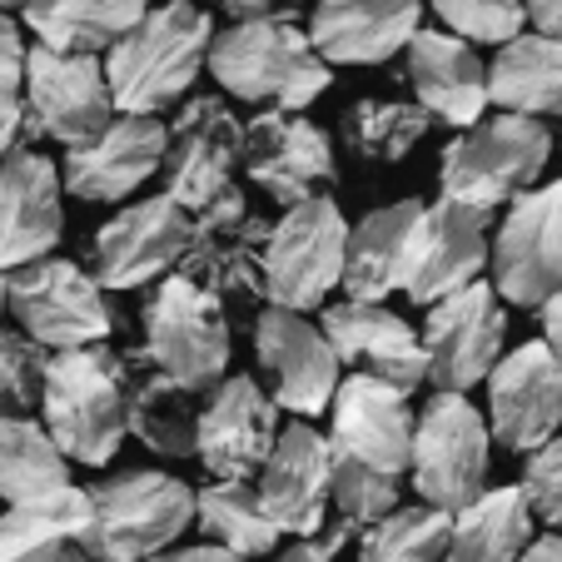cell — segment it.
I'll return each instance as SVG.
<instances>
[{
	"label": "cell",
	"mask_w": 562,
	"mask_h": 562,
	"mask_svg": "<svg viewBox=\"0 0 562 562\" xmlns=\"http://www.w3.org/2000/svg\"><path fill=\"white\" fill-rule=\"evenodd\" d=\"M210 75L220 80L224 100L234 95L239 105L279 110V115H304L334 80L308 31L294 25V11L220 31L210 45Z\"/></svg>",
	"instance_id": "1"
},
{
	"label": "cell",
	"mask_w": 562,
	"mask_h": 562,
	"mask_svg": "<svg viewBox=\"0 0 562 562\" xmlns=\"http://www.w3.org/2000/svg\"><path fill=\"white\" fill-rule=\"evenodd\" d=\"M210 11L184 5V0L155 5L105 60L115 110L159 120V110H170L180 95H190V86L200 80V65H210Z\"/></svg>",
	"instance_id": "2"
},
{
	"label": "cell",
	"mask_w": 562,
	"mask_h": 562,
	"mask_svg": "<svg viewBox=\"0 0 562 562\" xmlns=\"http://www.w3.org/2000/svg\"><path fill=\"white\" fill-rule=\"evenodd\" d=\"M125 393H130V359L125 349H70L50 359L45 379V434L55 438L70 463L105 468L120 453V438L130 434L125 424Z\"/></svg>",
	"instance_id": "3"
},
{
	"label": "cell",
	"mask_w": 562,
	"mask_h": 562,
	"mask_svg": "<svg viewBox=\"0 0 562 562\" xmlns=\"http://www.w3.org/2000/svg\"><path fill=\"white\" fill-rule=\"evenodd\" d=\"M200 518V493L159 468H130L90 488V532L80 548L95 562H155Z\"/></svg>",
	"instance_id": "4"
},
{
	"label": "cell",
	"mask_w": 562,
	"mask_h": 562,
	"mask_svg": "<svg viewBox=\"0 0 562 562\" xmlns=\"http://www.w3.org/2000/svg\"><path fill=\"white\" fill-rule=\"evenodd\" d=\"M548 155H552V135L542 120H522V115L483 120V125L463 130L443 149V165H438L443 200L493 214L498 204H513L538 190Z\"/></svg>",
	"instance_id": "5"
},
{
	"label": "cell",
	"mask_w": 562,
	"mask_h": 562,
	"mask_svg": "<svg viewBox=\"0 0 562 562\" xmlns=\"http://www.w3.org/2000/svg\"><path fill=\"white\" fill-rule=\"evenodd\" d=\"M229 314L214 294L170 274L145 304V359L190 393H214L229 379Z\"/></svg>",
	"instance_id": "6"
},
{
	"label": "cell",
	"mask_w": 562,
	"mask_h": 562,
	"mask_svg": "<svg viewBox=\"0 0 562 562\" xmlns=\"http://www.w3.org/2000/svg\"><path fill=\"white\" fill-rule=\"evenodd\" d=\"M493 428L483 424L463 393H434L418 414L414 438V488L428 508L438 513H463L488 493V468H493Z\"/></svg>",
	"instance_id": "7"
},
{
	"label": "cell",
	"mask_w": 562,
	"mask_h": 562,
	"mask_svg": "<svg viewBox=\"0 0 562 562\" xmlns=\"http://www.w3.org/2000/svg\"><path fill=\"white\" fill-rule=\"evenodd\" d=\"M349 224L329 194L279 214L265 249V299L269 308L308 314L324 304V294L344 289V265H349Z\"/></svg>",
	"instance_id": "8"
},
{
	"label": "cell",
	"mask_w": 562,
	"mask_h": 562,
	"mask_svg": "<svg viewBox=\"0 0 562 562\" xmlns=\"http://www.w3.org/2000/svg\"><path fill=\"white\" fill-rule=\"evenodd\" d=\"M11 318L15 329L31 334L50 353L95 349L115 334V314L105 304V289L95 274L70 259H41L31 269H15L11 279Z\"/></svg>",
	"instance_id": "9"
},
{
	"label": "cell",
	"mask_w": 562,
	"mask_h": 562,
	"mask_svg": "<svg viewBox=\"0 0 562 562\" xmlns=\"http://www.w3.org/2000/svg\"><path fill=\"white\" fill-rule=\"evenodd\" d=\"M274 224H265L259 214H249L245 194L234 184L224 200H214L210 210L194 214V239L184 249L180 269L190 284H200L204 294H214L220 304L255 308L265 299V249Z\"/></svg>",
	"instance_id": "10"
},
{
	"label": "cell",
	"mask_w": 562,
	"mask_h": 562,
	"mask_svg": "<svg viewBox=\"0 0 562 562\" xmlns=\"http://www.w3.org/2000/svg\"><path fill=\"white\" fill-rule=\"evenodd\" d=\"M245 159V125L224 95H194L170 125L165 149V194L180 210L200 214L234 190V170Z\"/></svg>",
	"instance_id": "11"
},
{
	"label": "cell",
	"mask_w": 562,
	"mask_h": 562,
	"mask_svg": "<svg viewBox=\"0 0 562 562\" xmlns=\"http://www.w3.org/2000/svg\"><path fill=\"white\" fill-rule=\"evenodd\" d=\"M493 289L518 308L562 294V184H538L508 204L493 239Z\"/></svg>",
	"instance_id": "12"
},
{
	"label": "cell",
	"mask_w": 562,
	"mask_h": 562,
	"mask_svg": "<svg viewBox=\"0 0 562 562\" xmlns=\"http://www.w3.org/2000/svg\"><path fill=\"white\" fill-rule=\"evenodd\" d=\"M503 344H508V308H503L493 284H473L463 294L434 304L424 324L434 389L468 393L477 383H488L493 369L503 363Z\"/></svg>",
	"instance_id": "13"
},
{
	"label": "cell",
	"mask_w": 562,
	"mask_h": 562,
	"mask_svg": "<svg viewBox=\"0 0 562 562\" xmlns=\"http://www.w3.org/2000/svg\"><path fill=\"white\" fill-rule=\"evenodd\" d=\"M25 115H31L35 135L60 139L65 149L95 145L120 120L105 60H75V55H55L35 45L31 80H25Z\"/></svg>",
	"instance_id": "14"
},
{
	"label": "cell",
	"mask_w": 562,
	"mask_h": 562,
	"mask_svg": "<svg viewBox=\"0 0 562 562\" xmlns=\"http://www.w3.org/2000/svg\"><path fill=\"white\" fill-rule=\"evenodd\" d=\"M493 214L463 210V204H428L414 229V245L404 259V294L414 304L434 308L463 289L483 284V265H493Z\"/></svg>",
	"instance_id": "15"
},
{
	"label": "cell",
	"mask_w": 562,
	"mask_h": 562,
	"mask_svg": "<svg viewBox=\"0 0 562 562\" xmlns=\"http://www.w3.org/2000/svg\"><path fill=\"white\" fill-rule=\"evenodd\" d=\"M190 239L194 214L180 210L170 194H155L100 224L95 245H90V274L100 289H139L165 269H180Z\"/></svg>",
	"instance_id": "16"
},
{
	"label": "cell",
	"mask_w": 562,
	"mask_h": 562,
	"mask_svg": "<svg viewBox=\"0 0 562 562\" xmlns=\"http://www.w3.org/2000/svg\"><path fill=\"white\" fill-rule=\"evenodd\" d=\"M255 353L259 369L269 373L279 408H289L299 418L334 408V398L344 389V363L318 324H308L304 314H289V308H265L255 318Z\"/></svg>",
	"instance_id": "17"
},
{
	"label": "cell",
	"mask_w": 562,
	"mask_h": 562,
	"mask_svg": "<svg viewBox=\"0 0 562 562\" xmlns=\"http://www.w3.org/2000/svg\"><path fill=\"white\" fill-rule=\"evenodd\" d=\"M245 175L269 194L274 204L318 200L324 184L339 180L329 135L304 115H279V110H259L245 125Z\"/></svg>",
	"instance_id": "18"
},
{
	"label": "cell",
	"mask_w": 562,
	"mask_h": 562,
	"mask_svg": "<svg viewBox=\"0 0 562 562\" xmlns=\"http://www.w3.org/2000/svg\"><path fill=\"white\" fill-rule=\"evenodd\" d=\"M274 398L249 373H229L204 398L200 414V463L214 473V483H249L265 473L269 453L279 443Z\"/></svg>",
	"instance_id": "19"
},
{
	"label": "cell",
	"mask_w": 562,
	"mask_h": 562,
	"mask_svg": "<svg viewBox=\"0 0 562 562\" xmlns=\"http://www.w3.org/2000/svg\"><path fill=\"white\" fill-rule=\"evenodd\" d=\"M488 428L513 453H538L562 428V363L542 339L503 353L488 379Z\"/></svg>",
	"instance_id": "20"
},
{
	"label": "cell",
	"mask_w": 562,
	"mask_h": 562,
	"mask_svg": "<svg viewBox=\"0 0 562 562\" xmlns=\"http://www.w3.org/2000/svg\"><path fill=\"white\" fill-rule=\"evenodd\" d=\"M334 428L329 443L339 458H353L363 468H379L389 477H404L414 468V438H418V414L408 408V393L393 383L349 373L329 408Z\"/></svg>",
	"instance_id": "21"
},
{
	"label": "cell",
	"mask_w": 562,
	"mask_h": 562,
	"mask_svg": "<svg viewBox=\"0 0 562 562\" xmlns=\"http://www.w3.org/2000/svg\"><path fill=\"white\" fill-rule=\"evenodd\" d=\"M60 165H50L41 149H15L0 159V274L5 279L50 259V249L60 245Z\"/></svg>",
	"instance_id": "22"
},
{
	"label": "cell",
	"mask_w": 562,
	"mask_h": 562,
	"mask_svg": "<svg viewBox=\"0 0 562 562\" xmlns=\"http://www.w3.org/2000/svg\"><path fill=\"white\" fill-rule=\"evenodd\" d=\"M259 498L279 532H294L299 542H314L324 528V513L334 503V443L314 424H289L259 473Z\"/></svg>",
	"instance_id": "23"
},
{
	"label": "cell",
	"mask_w": 562,
	"mask_h": 562,
	"mask_svg": "<svg viewBox=\"0 0 562 562\" xmlns=\"http://www.w3.org/2000/svg\"><path fill=\"white\" fill-rule=\"evenodd\" d=\"M165 149H170V125H159L149 115H120L95 145L65 149L60 180L75 200L120 204L155 170H165Z\"/></svg>",
	"instance_id": "24"
},
{
	"label": "cell",
	"mask_w": 562,
	"mask_h": 562,
	"mask_svg": "<svg viewBox=\"0 0 562 562\" xmlns=\"http://www.w3.org/2000/svg\"><path fill=\"white\" fill-rule=\"evenodd\" d=\"M324 339L334 344L344 369L363 379L393 383V389L414 393L428 379V349L424 334H414L404 318L383 304H329L324 308Z\"/></svg>",
	"instance_id": "25"
},
{
	"label": "cell",
	"mask_w": 562,
	"mask_h": 562,
	"mask_svg": "<svg viewBox=\"0 0 562 562\" xmlns=\"http://www.w3.org/2000/svg\"><path fill=\"white\" fill-rule=\"evenodd\" d=\"M424 31L418 0H324L308 15V41L324 65H383Z\"/></svg>",
	"instance_id": "26"
},
{
	"label": "cell",
	"mask_w": 562,
	"mask_h": 562,
	"mask_svg": "<svg viewBox=\"0 0 562 562\" xmlns=\"http://www.w3.org/2000/svg\"><path fill=\"white\" fill-rule=\"evenodd\" d=\"M408 80H414L418 105L458 130L483 125V105H493L488 65L477 60L473 45L448 31L414 35V45H408Z\"/></svg>",
	"instance_id": "27"
},
{
	"label": "cell",
	"mask_w": 562,
	"mask_h": 562,
	"mask_svg": "<svg viewBox=\"0 0 562 562\" xmlns=\"http://www.w3.org/2000/svg\"><path fill=\"white\" fill-rule=\"evenodd\" d=\"M130 359V393H125V424L149 453L159 458H194L200 453V393L175 383L170 373H159L155 363L139 353Z\"/></svg>",
	"instance_id": "28"
},
{
	"label": "cell",
	"mask_w": 562,
	"mask_h": 562,
	"mask_svg": "<svg viewBox=\"0 0 562 562\" xmlns=\"http://www.w3.org/2000/svg\"><path fill=\"white\" fill-rule=\"evenodd\" d=\"M149 15L139 0H31L21 5V25L55 55L100 60Z\"/></svg>",
	"instance_id": "29"
},
{
	"label": "cell",
	"mask_w": 562,
	"mask_h": 562,
	"mask_svg": "<svg viewBox=\"0 0 562 562\" xmlns=\"http://www.w3.org/2000/svg\"><path fill=\"white\" fill-rule=\"evenodd\" d=\"M424 210L428 204L418 200H398L359 220V229L349 234V265H344L349 304H383L393 289H404V259Z\"/></svg>",
	"instance_id": "30"
},
{
	"label": "cell",
	"mask_w": 562,
	"mask_h": 562,
	"mask_svg": "<svg viewBox=\"0 0 562 562\" xmlns=\"http://www.w3.org/2000/svg\"><path fill=\"white\" fill-rule=\"evenodd\" d=\"M488 100L503 115L522 120H562V41L518 35L488 65Z\"/></svg>",
	"instance_id": "31"
},
{
	"label": "cell",
	"mask_w": 562,
	"mask_h": 562,
	"mask_svg": "<svg viewBox=\"0 0 562 562\" xmlns=\"http://www.w3.org/2000/svg\"><path fill=\"white\" fill-rule=\"evenodd\" d=\"M532 503L522 483L488 488L463 513H453V538L443 562H518L532 548Z\"/></svg>",
	"instance_id": "32"
},
{
	"label": "cell",
	"mask_w": 562,
	"mask_h": 562,
	"mask_svg": "<svg viewBox=\"0 0 562 562\" xmlns=\"http://www.w3.org/2000/svg\"><path fill=\"white\" fill-rule=\"evenodd\" d=\"M90 532V488H60L31 503H11L0 513V562H21L41 548L86 542Z\"/></svg>",
	"instance_id": "33"
},
{
	"label": "cell",
	"mask_w": 562,
	"mask_h": 562,
	"mask_svg": "<svg viewBox=\"0 0 562 562\" xmlns=\"http://www.w3.org/2000/svg\"><path fill=\"white\" fill-rule=\"evenodd\" d=\"M70 488V458L31 418H0V498L31 503Z\"/></svg>",
	"instance_id": "34"
},
{
	"label": "cell",
	"mask_w": 562,
	"mask_h": 562,
	"mask_svg": "<svg viewBox=\"0 0 562 562\" xmlns=\"http://www.w3.org/2000/svg\"><path fill=\"white\" fill-rule=\"evenodd\" d=\"M200 528L214 538V548L245 562L279 548V528L255 483H210V488H200Z\"/></svg>",
	"instance_id": "35"
},
{
	"label": "cell",
	"mask_w": 562,
	"mask_h": 562,
	"mask_svg": "<svg viewBox=\"0 0 562 562\" xmlns=\"http://www.w3.org/2000/svg\"><path fill=\"white\" fill-rule=\"evenodd\" d=\"M428 120L434 115L418 100H359L344 110V139L353 155L393 165L428 135Z\"/></svg>",
	"instance_id": "36"
},
{
	"label": "cell",
	"mask_w": 562,
	"mask_h": 562,
	"mask_svg": "<svg viewBox=\"0 0 562 562\" xmlns=\"http://www.w3.org/2000/svg\"><path fill=\"white\" fill-rule=\"evenodd\" d=\"M448 538H453V518L418 503V508H398L379 528L363 532L359 562H443Z\"/></svg>",
	"instance_id": "37"
},
{
	"label": "cell",
	"mask_w": 562,
	"mask_h": 562,
	"mask_svg": "<svg viewBox=\"0 0 562 562\" xmlns=\"http://www.w3.org/2000/svg\"><path fill=\"white\" fill-rule=\"evenodd\" d=\"M55 353L21 329H0V418H25L45 404Z\"/></svg>",
	"instance_id": "38"
},
{
	"label": "cell",
	"mask_w": 562,
	"mask_h": 562,
	"mask_svg": "<svg viewBox=\"0 0 562 562\" xmlns=\"http://www.w3.org/2000/svg\"><path fill=\"white\" fill-rule=\"evenodd\" d=\"M25 80H31V50L21 41V21L0 11V159L31 149L35 125L25 115Z\"/></svg>",
	"instance_id": "39"
},
{
	"label": "cell",
	"mask_w": 562,
	"mask_h": 562,
	"mask_svg": "<svg viewBox=\"0 0 562 562\" xmlns=\"http://www.w3.org/2000/svg\"><path fill=\"white\" fill-rule=\"evenodd\" d=\"M334 513L344 528H379L398 513V477L334 453Z\"/></svg>",
	"instance_id": "40"
},
{
	"label": "cell",
	"mask_w": 562,
	"mask_h": 562,
	"mask_svg": "<svg viewBox=\"0 0 562 562\" xmlns=\"http://www.w3.org/2000/svg\"><path fill=\"white\" fill-rule=\"evenodd\" d=\"M438 21L448 25V35H458V41H468L477 50V45H513L522 35V25L528 21V5H518V0H438Z\"/></svg>",
	"instance_id": "41"
},
{
	"label": "cell",
	"mask_w": 562,
	"mask_h": 562,
	"mask_svg": "<svg viewBox=\"0 0 562 562\" xmlns=\"http://www.w3.org/2000/svg\"><path fill=\"white\" fill-rule=\"evenodd\" d=\"M522 493L532 503V518L562 528V434L522 463Z\"/></svg>",
	"instance_id": "42"
},
{
	"label": "cell",
	"mask_w": 562,
	"mask_h": 562,
	"mask_svg": "<svg viewBox=\"0 0 562 562\" xmlns=\"http://www.w3.org/2000/svg\"><path fill=\"white\" fill-rule=\"evenodd\" d=\"M528 21L538 25V35H548V41H562V0H532V5H528Z\"/></svg>",
	"instance_id": "43"
},
{
	"label": "cell",
	"mask_w": 562,
	"mask_h": 562,
	"mask_svg": "<svg viewBox=\"0 0 562 562\" xmlns=\"http://www.w3.org/2000/svg\"><path fill=\"white\" fill-rule=\"evenodd\" d=\"M542 344L552 349V359L562 363V294H552L542 304Z\"/></svg>",
	"instance_id": "44"
},
{
	"label": "cell",
	"mask_w": 562,
	"mask_h": 562,
	"mask_svg": "<svg viewBox=\"0 0 562 562\" xmlns=\"http://www.w3.org/2000/svg\"><path fill=\"white\" fill-rule=\"evenodd\" d=\"M155 562H245V558H234V552L214 548V542H200V548H175V552H165V558H155Z\"/></svg>",
	"instance_id": "45"
},
{
	"label": "cell",
	"mask_w": 562,
	"mask_h": 562,
	"mask_svg": "<svg viewBox=\"0 0 562 562\" xmlns=\"http://www.w3.org/2000/svg\"><path fill=\"white\" fill-rule=\"evenodd\" d=\"M21 562H95L80 542H60V548H41V552H31V558H21Z\"/></svg>",
	"instance_id": "46"
},
{
	"label": "cell",
	"mask_w": 562,
	"mask_h": 562,
	"mask_svg": "<svg viewBox=\"0 0 562 562\" xmlns=\"http://www.w3.org/2000/svg\"><path fill=\"white\" fill-rule=\"evenodd\" d=\"M518 562H562V532H548V538H538Z\"/></svg>",
	"instance_id": "47"
},
{
	"label": "cell",
	"mask_w": 562,
	"mask_h": 562,
	"mask_svg": "<svg viewBox=\"0 0 562 562\" xmlns=\"http://www.w3.org/2000/svg\"><path fill=\"white\" fill-rule=\"evenodd\" d=\"M274 562H334V552L324 542H294L289 552H279Z\"/></svg>",
	"instance_id": "48"
},
{
	"label": "cell",
	"mask_w": 562,
	"mask_h": 562,
	"mask_svg": "<svg viewBox=\"0 0 562 562\" xmlns=\"http://www.w3.org/2000/svg\"><path fill=\"white\" fill-rule=\"evenodd\" d=\"M11 308V284H5V274H0V314Z\"/></svg>",
	"instance_id": "49"
}]
</instances>
